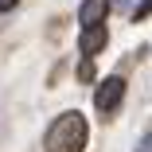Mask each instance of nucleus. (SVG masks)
I'll use <instances>...</instances> for the list:
<instances>
[{
    "mask_svg": "<svg viewBox=\"0 0 152 152\" xmlns=\"http://www.w3.org/2000/svg\"><path fill=\"white\" fill-rule=\"evenodd\" d=\"M43 148L47 152H82L86 148V117L78 109L70 113H58L51 121V129L43 137Z\"/></svg>",
    "mask_w": 152,
    "mask_h": 152,
    "instance_id": "obj_1",
    "label": "nucleus"
},
{
    "mask_svg": "<svg viewBox=\"0 0 152 152\" xmlns=\"http://www.w3.org/2000/svg\"><path fill=\"white\" fill-rule=\"evenodd\" d=\"M78 78H82V82H94V78H98V70H94V58H82V63H78Z\"/></svg>",
    "mask_w": 152,
    "mask_h": 152,
    "instance_id": "obj_5",
    "label": "nucleus"
},
{
    "mask_svg": "<svg viewBox=\"0 0 152 152\" xmlns=\"http://www.w3.org/2000/svg\"><path fill=\"white\" fill-rule=\"evenodd\" d=\"M121 98H125V78H121V74L102 78L98 90H94V105H98V113H113V109L121 105Z\"/></svg>",
    "mask_w": 152,
    "mask_h": 152,
    "instance_id": "obj_2",
    "label": "nucleus"
},
{
    "mask_svg": "<svg viewBox=\"0 0 152 152\" xmlns=\"http://www.w3.org/2000/svg\"><path fill=\"white\" fill-rule=\"evenodd\" d=\"M16 4H20V0H0V12H12Z\"/></svg>",
    "mask_w": 152,
    "mask_h": 152,
    "instance_id": "obj_7",
    "label": "nucleus"
},
{
    "mask_svg": "<svg viewBox=\"0 0 152 152\" xmlns=\"http://www.w3.org/2000/svg\"><path fill=\"white\" fill-rule=\"evenodd\" d=\"M105 43H109V31H105V23H102V27H82L78 51H82V58H94V55H98Z\"/></svg>",
    "mask_w": 152,
    "mask_h": 152,
    "instance_id": "obj_3",
    "label": "nucleus"
},
{
    "mask_svg": "<svg viewBox=\"0 0 152 152\" xmlns=\"http://www.w3.org/2000/svg\"><path fill=\"white\" fill-rule=\"evenodd\" d=\"M148 16H152V0H140V4L133 8V20L140 23V20H148Z\"/></svg>",
    "mask_w": 152,
    "mask_h": 152,
    "instance_id": "obj_6",
    "label": "nucleus"
},
{
    "mask_svg": "<svg viewBox=\"0 0 152 152\" xmlns=\"http://www.w3.org/2000/svg\"><path fill=\"white\" fill-rule=\"evenodd\" d=\"M105 12H109L105 0H86V4L78 8V20H82V27H102L105 23Z\"/></svg>",
    "mask_w": 152,
    "mask_h": 152,
    "instance_id": "obj_4",
    "label": "nucleus"
}]
</instances>
